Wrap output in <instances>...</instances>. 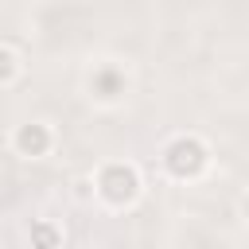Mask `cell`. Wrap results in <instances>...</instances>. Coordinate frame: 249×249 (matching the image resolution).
I'll return each mask as SVG.
<instances>
[{
    "mask_svg": "<svg viewBox=\"0 0 249 249\" xmlns=\"http://www.w3.org/2000/svg\"><path fill=\"white\" fill-rule=\"evenodd\" d=\"M167 163H171V171H175V175H187V171H198V167H202V148H198L195 140H179V144L171 148V156H167Z\"/></svg>",
    "mask_w": 249,
    "mask_h": 249,
    "instance_id": "cell-1",
    "label": "cell"
},
{
    "mask_svg": "<svg viewBox=\"0 0 249 249\" xmlns=\"http://www.w3.org/2000/svg\"><path fill=\"white\" fill-rule=\"evenodd\" d=\"M35 245H39V249H51V245H54V233H51V230H35Z\"/></svg>",
    "mask_w": 249,
    "mask_h": 249,
    "instance_id": "cell-4",
    "label": "cell"
},
{
    "mask_svg": "<svg viewBox=\"0 0 249 249\" xmlns=\"http://www.w3.org/2000/svg\"><path fill=\"white\" fill-rule=\"evenodd\" d=\"M132 183H136L132 171H121V167H113V171L105 175V191H109L113 198H128V195H132Z\"/></svg>",
    "mask_w": 249,
    "mask_h": 249,
    "instance_id": "cell-2",
    "label": "cell"
},
{
    "mask_svg": "<svg viewBox=\"0 0 249 249\" xmlns=\"http://www.w3.org/2000/svg\"><path fill=\"white\" fill-rule=\"evenodd\" d=\"M8 70H12V66H8V54H4V51H0V78H4V74H8Z\"/></svg>",
    "mask_w": 249,
    "mask_h": 249,
    "instance_id": "cell-5",
    "label": "cell"
},
{
    "mask_svg": "<svg viewBox=\"0 0 249 249\" xmlns=\"http://www.w3.org/2000/svg\"><path fill=\"white\" fill-rule=\"evenodd\" d=\"M19 148L23 152H43L47 148V132L43 128H23L19 132Z\"/></svg>",
    "mask_w": 249,
    "mask_h": 249,
    "instance_id": "cell-3",
    "label": "cell"
}]
</instances>
